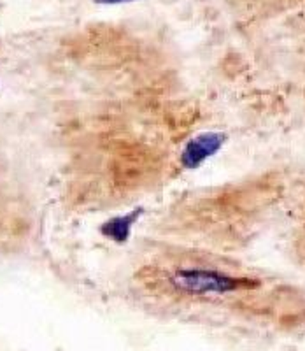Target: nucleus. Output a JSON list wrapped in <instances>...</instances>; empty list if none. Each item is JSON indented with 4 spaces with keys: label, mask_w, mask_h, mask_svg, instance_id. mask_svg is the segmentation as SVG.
<instances>
[{
    "label": "nucleus",
    "mask_w": 305,
    "mask_h": 351,
    "mask_svg": "<svg viewBox=\"0 0 305 351\" xmlns=\"http://www.w3.org/2000/svg\"><path fill=\"white\" fill-rule=\"evenodd\" d=\"M172 287L188 295H225L239 290H253L258 288V281L251 278L223 274L212 269L186 267L174 271L171 278Z\"/></svg>",
    "instance_id": "f257e3e1"
},
{
    "label": "nucleus",
    "mask_w": 305,
    "mask_h": 351,
    "mask_svg": "<svg viewBox=\"0 0 305 351\" xmlns=\"http://www.w3.org/2000/svg\"><path fill=\"white\" fill-rule=\"evenodd\" d=\"M226 141H228V136H226L225 132L216 130L202 132V134L193 136L184 144L181 156H179V162H181L182 169H186V171H197V169H200L207 160L212 158V156H216L221 152Z\"/></svg>",
    "instance_id": "f03ea898"
},
{
    "label": "nucleus",
    "mask_w": 305,
    "mask_h": 351,
    "mask_svg": "<svg viewBox=\"0 0 305 351\" xmlns=\"http://www.w3.org/2000/svg\"><path fill=\"white\" fill-rule=\"evenodd\" d=\"M143 215V208H135L132 209V211L125 213V215L112 216V218H109L108 221H103V223L100 225V234H102L106 239L111 241V243L127 244L128 239H130L135 223L139 221Z\"/></svg>",
    "instance_id": "7ed1b4c3"
},
{
    "label": "nucleus",
    "mask_w": 305,
    "mask_h": 351,
    "mask_svg": "<svg viewBox=\"0 0 305 351\" xmlns=\"http://www.w3.org/2000/svg\"><path fill=\"white\" fill-rule=\"evenodd\" d=\"M99 4H123V2H132V0H95Z\"/></svg>",
    "instance_id": "20e7f679"
}]
</instances>
